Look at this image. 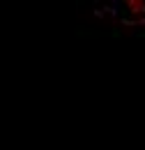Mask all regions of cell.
Returning <instances> with one entry per match:
<instances>
[{
    "label": "cell",
    "instance_id": "6da1fadb",
    "mask_svg": "<svg viewBox=\"0 0 145 150\" xmlns=\"http://www.w3.org/2000/svg\"><path fill=\"white\" fill-rule=\"evenodd\" d=\"M127 9L134 12V14H145V2H141V0H129Z\"/></svg>",
    "mask_w": 145,
    "mask_h": 150
}]
</instances>
